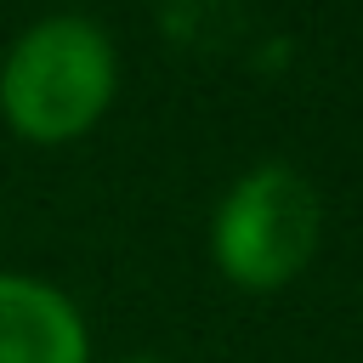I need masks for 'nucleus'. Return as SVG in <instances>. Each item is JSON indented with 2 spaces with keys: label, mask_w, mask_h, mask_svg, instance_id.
<instances>
[{
  "label": "nucleus",
  "mask_w": 363,
  "mask_h": 363,
  "mask_svg": "<svg viewBox=\"0 0 363 363\" xmlns=\"http://www.w3.org/2000/svg\"><path fill=\"white\" fill-rule=\"evenodd\" d=\"M0 363H91L79 306L28 272H0Z\"/></svg>",
  "instance_id": "nucleus-3"
},
{
  "label": "nucleus",
  "mask_w": 363,
  "mask_h": 363,
  "mask_svg": "<svg viewBox=\"0 0 363 363\" xmlns=\"http://www.w3.org/2000/svg\"><path fill=\"white\" fill-rule=\"evenodd\" d=\"M323 238V204L318 187L284 164H250L216 204L210 216V261L227 284L272 295L284 284H295L306 272V261L318 255Z\"/></svg>",
  "instance_id": "nucleus-2"
},
{
  "label": "nucleus",
  "mask_w": 363,
  "mask_h": 363,
  "mask_svg": "<svg viewBox=\"0 0 363 363\" xmlns=\"http://www.w3.org/2000/svg\"><path fill=\"white\" fill-rule=\"evenodd\" d=\"M119 363H164V357H119Z\"/></svg>",
  "instance_id": "nucleus-4"
},
{
  "label": "nucleus",
  "mask_w": 363,
  "mask_h": 363,
  "mask_svg": "<svg viewBox=\"0 0 363 363\" xmlns=\"http://www.w3.org/2000/svg\"><path fill=\"white\" fill-rule=\"evenodd\" d=\"M113 85V40L91 17H45L23 28L0 62V113L23 142L62 147L108 113Z\"/></svg>",
  "instance_id": "nucleus-1"
}]
</instances>
